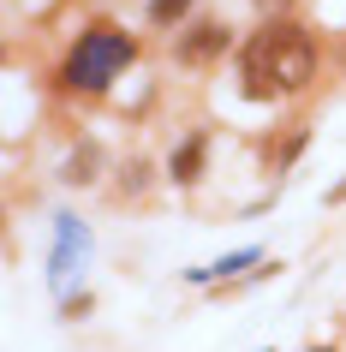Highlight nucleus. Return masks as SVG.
<instances>
[{
  "mask_svg": "<svg viewBox=\"0 0 346 352\" xmlns=\"http://www.w3.org/2000/svg\"><path fill=\"white\" fill-rule=\"evenodd\" d=\"M102 162H108V155H102V144H78L72 155H66V167H60V173H66V186H90V179H102Z\"/></svg>",
  "mask_w": 346,
  "mask_h": 352,
  "instance_id": "obj_5",
  "label": "nucleus"
},
{
  "mask_svg": "<svg viewBox=\"0 0 346 352\" xmlns=\"http://www.w3.org/2000/svg\"><path fill=\"white\" fill-rule=\"evenodd\" d=\"M227 48H233V30H227V24H215V19L191 24V30L173 42V54H180L185 66H209V60H221Z\"/></svg>",
  "mask_w": 346,
  "mask_h": 352,
  "instance_id": "obj_3",
  "label": "nucleus"
},
{
  "mask_svg": "<svg viewBox=\"0 0 346 352\" xmlns=\"http://www.w3.org/2000/svg\"><path fill=\"white\" fill-rule=\"evenodd\" d=\"M299 149H305V131H292L287 144H274V167H287L292 155H299Z\"/></svg>",
  "mask_w": 346,
  "mask_h": 352,
  "instance_id": "obj_9",
  "label": "nucleus"
},
{
  "mask_svg": "<svg viewBox=\"0 0 346 352\" xmlns=\"http://www.w3.org/2000/svg\"><path fill=\"white\" fill-rule=\"evenodd\" d=\"M257 6H263V12H269V19H274V12H287L292 0H257Z\"/></svg>",
  "mask_w": 346,
  "mask_h": 352,
  "instance_id": "obj_10",
  "label": "nucleus"
},
{
  "mask_svg": "<svg viewBox=\"0 0 346 352\" xmlns=\"http://www.w3.org/2000/svg\"><path fill=\"white\" fill-rule=\"evenodd\" d=\"M131 60H138V36L113 30V24H96V30H84V36L72 42V54H66V66H60V84H66V90L102 96Z\"/></svg>",
  "mask_w": 346,
  "mask_h": 352,
  "instance_id": "obj_2",
  "label": "nucleus"
},
{
  "mask_svg": "<svg viewBox=\"0 0 346 352\" xmlns=\"http://www.w3.org/2000/svg\"><path fill=\"white\" fill-rule=\"evenodd\" d=\"M328 204H346V179H340V186H334V191H328Z\"/></svg>",
  "mask_w": 346,
  "mask_h": 352,
  "instance_id": "obj_11",
  "label": "nucleus"
},
{
  "mask_svg": "<svg viewBox=\"0 0 346 352\" xmlns=\"http://www.w3.org/2000/svg\"><path fill=\"white\" fill-rule=\"evenodd\" d=\"M310 352H334V346H310Z\"/></svg>",
  "mask_w": 346,
  "mask_h": 352,
  "instance_id": "obj_12",
  "label": "nucleus"
},
{
  "mask_svg": "<svg viewBox=\"0 0 346 352\" xmlns=\"http://www.w3.org/2000/svg\"><path fill=\"white\" fill-rule=\"evenodd\" d=\"M203 155H209V138L191 131V138L173 149V162H167V179H173V186H197L203 179Z\"/></svg>",
  "mask_w": 346,
  "mask_h": 352,
  "instance_id": "obj_4",
  "label": "nucleus"
},
{
  "mask_svg": "<svg viewBox=\"0 0 346 352\" xmlns=\"http://www.w3.org/2000/svg\"><path fill=\"white\" fill-rule=\"evenodd\" d=\"M316 84V42L305 24L292 19H263L239 48V90L251 102H274V96H299Z\"/></svg>",
  "mask_w": 346,
  "mask_h": 352,
  "instance_id": "obj_1",
  "label": "nucleus"
},
{
  "mask_svg": "<svg viewBox=\"0 0 346 352\" xmlns=\"http://www.w3.org/2000/svg\"><path fill=\"white\" fill-rule=\"evenodd\" d=\"M197 0H149L144 6V19L155 24V30H167V24H185V12H191Z\"/></svg>",
  "mask_w": 346,
  "mask_h": 352,
  "instance_id": "obj_7",
  "label": "nucleus"
},
{
  "mask_svg": "<svg viewBox=\"0 0 346 352\" xmlns=\"http://www.w3.org/2000/svg\"><path fill=\"white\" fill-rule=\"evenodd\" d=\"M120 173H126V179H120V197H144V191H149V173H155V167H149V162H126Z\"/></svg>",
  "mask_w": 346,
  "mask_h": 352,
  "instance_id": "obj_8",
  "label": "nucleus"
},
{
  "mask_svg": "<svg viewBox=\"0 0 346 352\" xmlns=\"http://www.w3.org/2000/svg\"><path fill=\"white\" fill-rule=\"evenodd\" d=\"M251 263H263V251H239V257H221L215 269H191V280H227V275H239V269H251Z\"/></svg>",
  "mask_w": 346,
  "mask_h": 352,
  "instance_id": "obj_6",
  "label": "nucleus"
}]
</instances>
